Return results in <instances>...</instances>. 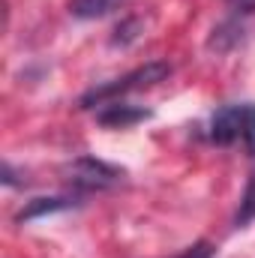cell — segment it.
Segmentation results:
<instances>
[{
	"label": "cell",
	"instance_id": "6da1fadb",
	"mask_svg": "<svg viewBox=\"0 0 255 258\" xmlns=\"http://www.w3.org/2000/svg\"><path fill=\"white\" fill-rule=\"evenodd\" d=\"M168 72H171V66L162 63V60L144 63L141 69L129 72V75L117 78V81H111V84H102V87L87 90V93L81 96V108L102 105V102H108V99H114V96H120V93H129V90H144V87H153V84H159L162 78H168Z\"/></svg>",
	"mask_w": 255,
	"mask_h": 258
},
{
	"label": "cell",
	"instance_id": "7a4b0ae2",
	"mask_svg": "<svg viewBox=\"0 0 255 258\" xmlns=\"http://www.w3.org/2000/svg\"><path fill=\"white\" fill-rule=\"evenodd\" d=\"M66 180L75 186V189H84V192H102V189H111L123 180V171L102 162V159H93V156H78L66 165Z\"/></svg>",
	"mask_w": 255,
	"mask_h": 258
},
{
	"label": "cell",
	"instance_id": "3957f363",
	"mask_svg": "<svg viewBox=\"0 0 255 258\" xmlns=\"http://www.w3.org/2000/svg\"><path fill=\"white\" fill-rule=\"evenodd\" d=\"M243 114H246V105H225L213 114V123H210V138L216 144H231L237 135H243Z\"/></svg>",
	"mask_w": 255,
	"mask_h": 258
},
{
	"label": "cell",
	"instance_id": "277c9868",
	"mask_svg": "<svg viewBox=\"0 0 255 258\" xmlns=\"http://www.w3.org/2000/svg\"><path fill=\"white\" fill-rule=\"evenodd\" d=\"M147 117H150L147 108H138V105H129V102H105V108L96 114V120L102 126H111V129H126L132 123L147 120Z\"/></svg>",
	"mask_w": 255,
	"mask_h": 258
},
{
	"label": "cell",
	"instance_id": "5b68a950",
	"mask_svg": "<svg viewBox=\"0 0 255 258\" xmlns=\"http://www.w3.org/2000/svg\"><path fill=\"white\" fill-rule=\"evenodd\" d=\"M240 39H243V27L237 21H222L219 27H213V36H210L207 45L213 51H231Z\"/></svg>",
	"mask_w": 255,
	"mask_h": 258
},
{
	"label": "cell",
	"instance_id": "8992f818",
	"mask_svg": "<svg viewBox=\"0 0 255 258\" xmlns=\"http://www.w3.org/2000/svg\"><path fill=\"white\" fill-rule=\"evenodd\" d=\"M72 204H75V198H69V195H60V198H36V201H30V204L18 213V219H36V216L54 213V210H66V207H72Z\"/></svg>",
	"mask_w": 255,
	"mask_h": 258
},
{
	"label": "cell",
	"instance_id": "52a82bcc",
	"mask_svg": "<svg viewBox=\"0 0 255 258\" xmlns=\"http://www.w3.org/2000/svg\"><path fill=\"white\" fill-rule=\"evenodd\" d=\"M120 0H69V12L75 18H102L108 15Z\"/></svg>",
	"mask_w": 255,
	"mask_h": 258
},
{
	"label": "cell",
	"instance_id": "ba28073f",
	"mask_svg": "<svg viewBox=\"0 0 255 258\" xmlns=\"http://www.w3.org/2000/svg\"><path fill=\"white\" fill-rule=\"evenodd\" d=\"M252 219H255V174L249 177V183H246V192L240 198V207H237L234 222H237V225H246V222H252Z\"/></svg>",
	"mask_w": 255,
	"mask_h": 258
},
{
	"label": "cell",
	"instance_id": "9c48e42d",
	"mask_svg": "<svg viewBox=\"0 0 255 258\" xmlns=\"http://www.w3.org/2000/svg\"><path fill=\"white\" fill-rule=\"evenodd\" d=\"M243 144L249 156H255V105H246V114H243Z\"/></svg>",
	"mask_w": 255,
	"mask_h": 258
},
{
	"label": "cell",
	"instance_id": "30bf717a",
	"mask_svg": "<svg viewBox=\"0 0 255 258\" xmlns=\"http://www.w3.org/2000/svg\"><path fill=\"white\" fill-rule=\"evenodd\" d=\"M135 27H138V21H135V18L123 21V24H120V27L114 30V33H117V36H114V45H120V42H129V39H135V33H132Z\"/></svg>",
	"mask_w": 255,
	"mask_h": 258
},
{
	"label": "cell",
	"instance_id": "8fae6325",
	"mask_svg": "<svg viewBox=\"0 0 255 258\" xmlns=\"http://www.w3.org/2000/svg\"><path fill=\"white\" fill-rule=\"evenodd\" d=\"M228 6L237 12H255V0H228Z\"/></svg>",
	"mask_w": 255,
	"mask_h": 258
}]
</instances>
